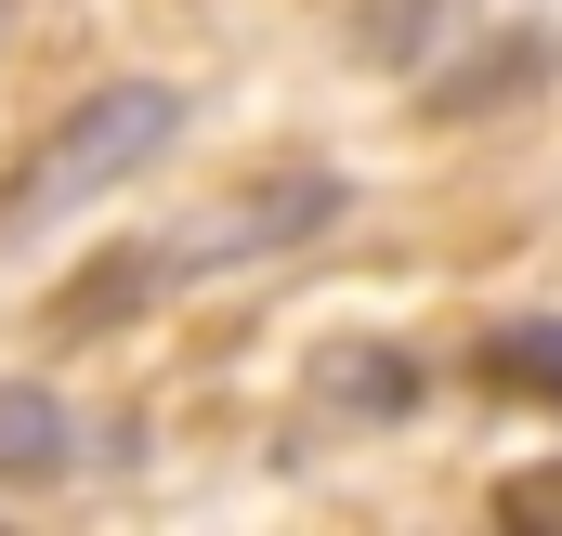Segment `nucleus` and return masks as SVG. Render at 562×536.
Wrapping results in <instances>:
<instances>
[{"label":"nucleus","instance_id":"nucleus-1","mask_svg":"<svg viewBox=\"0 0 562 536\" xmlns=\"http://www.w3.org/2000/svg\"><path fill=\"white\" fill-rule=\"evenodd\" d=\"M183 132V92L170 79H105L92 105H66L53 132L26 144V170L0 183V236H40V223H66V210H92V197H119L132 170H157Z\"/></svg>","mask_w":562,"mask_h":536},{"label":"nucleus","instance_id":"nucleus-2","mask_svg":"<svg viewBox=\"0 0 562 536\" xmlns=\"http://www.w3.org/2000/svg\"><path fill=\"white\" fill-rule=\"evenodd\" d=\"M170 275H183V263H170V249H119V263L66 275V288H53V340H105V327H119L132 301H157Z\"/></svg>","mask_w":562,"mask_h":536},{"label":"nucleus","instance_id":"nucleus-5","mask_svg":"<svg viewBox=\"0 0 562 536\" xmlns=\"http://www.w3.org/2000/svg\"><path fill=\"white\" fill-rule=\"evenodd\" d=\"M497 524H562V458H550V471H510V484H497Z\"/></svg>","mask_w":562,"mask_h":536},{"label":"nucleus","instance_id":"nucleus-4","mask_svg":"<svg viewBox=\"0 0 562 536\" xmlns=\"http://www.w3.org/2000/svg\"><path fill=\"white\" fill-rule=\"evenodd\" d=\"M484 380L562 405V314H510V327H484Z\"/></svg>","mask_w":562,"mask_h":536},{"label":"nucleus","instance_id":"nucleus-3","mask_svg":"<svg viewBox=\"0 0 562 536\" xmlns=\"http://www.w3.org/2000/svg\"><path fill=\"white\" fill-rule=\"evenodd\" d=\"M66 432L79 418L40 393V380H0V484H53L66 471Z\"/></svg>","mask_w":562,"mask_h":536}]
</instances>
